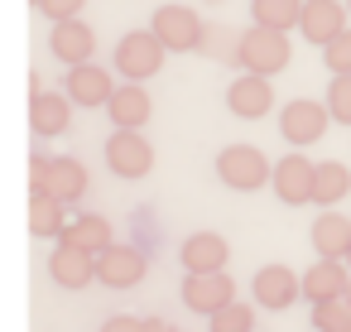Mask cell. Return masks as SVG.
<instances>
[{"label":"cell","mask_w":351,"mask_h":332,"mask_svg":"<svg viewBox=\"0 0 351 332\" xmlns=\"http://www.w3.org/2000/svg\"><path fill=\"white\" fill-rule=\"evenodd\" d=\"M250 327H255V313H250V303H241V298L212 318V332H250Z\"/></svg>","instance_id":"83f0119b"},{"label":"cell","mask_w":351,"mask_h":332,"mask_svg":"<svg viewBox=\"0 0 351 332\" xmlns=\"http://www.w3.org/2000/svg\"><path fill=\"white\" fill-rule=\"evenodd\" d=\"M29 193H49L53 202H77L82 193H87V169L77 164V159H68V154H53L49 159V174L39 178V188H29Z\"/></svg>","instance_id":"2e32d148"},{"label":"cell","mask_w":351,"mask_h":332,"mask_svg":"<svg viewBox=\"0 0 351 332\" xmlns=\"http://www.w3.org/2000/svg\"><path fill=\"white\" fill-rule=\"evenodd\" d=\"M313 327L317 332H351V298H327V303H313Z\"/></svg>","instance_id":"484cf974"},{"label":"cell","mask_w":351,"mask_h":332,"mask_svg":"<svg viewBox=\"0 0 351 332\" xmlns=\"http://www.w3.org/2000/svg\"><path fill=\"white\" fill-rule=\"evenodd\" d=\"M49 54H53L58 63H68V68L92 63V54H97V34H92V25H82V20L53 25V29H49Z\"/></svg>","instance_id":"9a60e30c"},{"label":"cell","mask_w":351,"mask_h":332,"mask_svg":"<svg viewBox=\"0 0 351 332\" xmlns=\"http://www.w3.org/2000/svg\"><path fill=\"white\" fill-rule=\"evenodd\" d=\"M289 58H293V49H289V39H284L279 29H265V25L241 29L236 63H241L245 73H255V78H274V73L289 68Z\"/></svg>","instance_id":"6da1fadb"},{"label":"cell","mask_w":351,"mask_h":332,"mask_svg":"<svg viewBox=\"0 0 351 332\" xmlns=\"http://www.w3.org/2000/svg\"><path fill=\"white\" fill-rule=\"evenodd\" d=\"M178 255H183V270H188V274H226L231 246H226V236H217V231H193Z\"/></svg>","instance_id":"7c38bea8"},{"label":"cell","mask_w":351,"mask_h":332,"mask_svg":"<svg viewBox=\"0 0 351 332\" xmlns=\"http://www.w3.org/2000/svg\"><path fill=\"white\" fill-rule=\"evenodd\" d=\"M217 178L236 193H255L265 183H274V164L255 150V145H226L217 154Z\"/></svg>","instance_id":"7a4b0ae2"},{"label":"cell","mask_w":351,"mask_h":332,"mask_svg":"<svg viewBox=\"0 0 351 332\" xmlns=\"http://www.w3.org/2000/svg\"><path fill=\"white\" fill-rule=\"evenodd\" d=\"M269 106H274V87H269V78H255V73L231 78V87H226V111H231V116H241V121H260V116H269Z\"/></svg>","instance_id":"9c48e42d"},{"label":"cell","mask_w":351,"mask_h":332,"mask_svg":"<svg viewBox=\"0 0 351 332\" xmlns=\"http://www.w3.org/2000/svg\"><path fill=\"white\" fill-rule=\"evenodd\" d=\"M68 121H73L68 92H34L29 97V126H34V135H63Z\"/></svg>","instance_id":"d6986e66"},{"label":"cell","mask_w":351,"mask_h":332,"mask_svg":"<svg viewBox=\"0 0 351 332\" xmlns=\"http://www.w3.org/2000/svg\"><path fill=\"white\" fill-rule=\"evenodd\" d=\"M29 231H34V236H58V241H63V231H68V207L53 202L49 193H29Z\"/></svg>","instance_id":"cb8c5ba5"},{"label":"cell","mask_w":351,"mask_h":332,"mask_svg":"<svg viewBox=\"0 0 351 332\" xmlns=\"http://www.w3.org/2000/svg\"><path fill=\"white\" fill-rule=\"evenodd\" d=\"M313 174H317V164H308V154H284L279 164H274V198L279 202H289V207H303V202H313Z\"/></svg>","instance_id":"30bf717a"},{"label":"cell","mask_w":351,"mask_h":332,"mask_svg":"<svg viewBox=\"0 0 351 332\" xmlns=\"http://www.w3.org/2000/svg\"><path fill=\"white\" fill-rule=\"evenodd\" d=\"M250 289H255V303H260V308L284 313V308L303 294V274H293L289 265H265V270H255Z\"/></svg>","instance_id":"ba28073f"},{"label":"cell","mask_w":351,"mask_h":332,"mask_svg":"<svg viewBox=\"0 0 351 332\" xmlns=\"http://www.w3.org/2000/svg\"><path fill=\"white\" fill-rule=\"evenodd\" d=\"M63 241H73V246L92 250V255H106V250L116 246V231H111V222H106L101 212H82L77 222H68Z\"/></svg>","instance_id":"7402d4cb"},{"label":"cell","mask_w":351,"mask_h":332,"mask_svg":"<svg viewBox=\"0 0 351 332\" xmlns=\"http://www.w3.org/2000/svg\"><path fill=\"white\" fill-rule=\"evenodd\" d=\"M346 5H351V0H346Z\"/></svg>","instance_id":"e575fe53"},{"label":"cell","mask_w":351,"mask_h":332,"mask_svg":"<svg viewBox=\"0 0 351 332\" xmlns=\"http://www.w3.org/2000/svg\"><path fill=\"white\" fill-rule=\"evenodd\" d=\"M82 5L87 0H39V10L53 20V25H68V20H82Z\"/></svg>","instance_id":"4dcf8cb0"},{"label":"cell","mask_w":351,"mask_h":332,"mask_svg":"<svg viewBox=\"0 0 351 332\" xmlns=\"http://www.w3.org/2000/svg\"><path fill=\"white\" fill-rule=\"evenodd\" d=\"M346 298H351V294H346Z\"/></svg>","instance_id":"d590c367"},{"label":"cell","mask_w":351,"mask_h":332,"mask_svg":"<svg viewBox=\"0 0 351 332\" xmlns=\"http://www.w3.org/2000/svg\"><path fill=\"white\" fill-rule=\"evenodd\" d=\"M145 270H149V260H145L140 246L116 241L106 255H97V284H106V289H135L145 279Z\"/></svg>","instance_id":"52a82bcc"},{"label":"cell","mask_w":351,"mask_h":332,"mask_svg":"<svg viewBox=\"0 0 351 332\" xmlns=\"http://www.w3.org/2000/svg\"><path fill=\"white\" fill-rule=\"evenodd\" d=\"M303 5H308V0H250V15H255V25L284 34V29L303 25Z\"/></svg>","instance_id":"d4e9b609"},{"label":"cell","mask_w":351,"mask_h":332,"mask_svg":"<svg viewBox=\"0 0 351 332\" xmlns=\"http://www.w3.org/2000/svg\"><path fill=\"white\" fill-rule=\"evenodd\" d=\"M149 332H178L173 322H164V318H149Z\"/></svg>","instance_id":"d6a6232c"},{"label":"cell","mask_w":351,"mask_h":332,"mask_svg":"<svg viewBox=\"0 0 351 332\" xmlns=\"http://www.w3.org/2000/svg\"><path fill=\"white\" fill-rule=\"evenodd\" d=\"M303 294H308V303H327V298L351 294V284H346V260H317V265H308V270H303Z\"/></svg>","instance_id":"ffe728a7"},{"label":"cell","mask_w":351,"mask_h":332,"mask_svg":"<svg viewBox=\"0 0 351 332\" xmlns=\"http://www.w3.org/2000/svg\"><path fill=\"white\" fill-rule=\"evenodd\" d=\"M106 169L116 178H145L154 169V145L145 130H116L106 140Z\"/></svg>","instance_id":"8992f818"},{"label":"cell","mask_w":351,"mask_h":332,"mask_svg":"<svg viewBox=\"0 0 351 332\" xmlns=\"http://www.w3.org/2000/svg\"><path fill=\"white\" fill-rule=\"evenodd\" d=\"M327 111H332V121L351 126V78H332V87H327Z\"/></svg>","instance_id":"f546056e"},{"label":"cell","mask_w":351,"mask_h":332,"mask_svg":"<svg viewBox=\"0 0 351 332\" xmlns=\"http://www.w3.org/2000/svg\"><path fill=\"white\" fill-rule=\"evenodd\" d=\"M236 49H241V34H231L226 25H207L197 54H207V58H236Z\"/></svg>","instance_id":"4316f807"},{"label":"cell","mask_w":351,"mask_h":332,"mask_svg":"<svg viewBox=\"0 0 351 332\" xmlns=\"http://www.w3.org/2000/svg\"><path fill=\"white\" fill-rule=\"evenodd\" d=\"M183 303H188L193 313L217 318L221 308L236 303V284H231L226 274H188V279H183Z\"/></svg>","instance_id":"5bb4252c"},{"label":"cell","mask_w":351,"mask_h":332,"mask_svg":"<svg viewBox=\"0 0 351 332\" xmlns=\"http://www.w3.org/2000/svg\"><path fill=\"white\" fill-rule=\"evenodd\" d=\"M346 270H351V250H346Z\"/></svg>","instance_id":"836d02e7"},{"label":"cell","mask_w":351,"mask_h":332,"mask_svg":"<svg viewBox=\"0 0 351 332\" xmlns=\"http://www.w3.org/2000/svg\"><path fill=\"white\" fill-rule=\"evenodd\" d=\"M346 193H351V174H346V164H337V159L317 164V174H313V202L332 212V202H341Z\"/></svg>","instance_id":"603a6c76"},{"label":"cell","mask_w":351,"mask_h":332,"mask_svg":"<svg viewBox=\"0 0 351 332\" xmlns=\"http://www.w3.org/2000/svg\"><path fill=\"white\" fill-rule=\"evenodd\" d=\"M106 111H111V126H116V130H145L149 116H154V97H149L140 82H121Z\"/></svg>","instance_id":"e0dca14e"},{"label":"cell","mask_w":351,"mask_h":332,"mask_svg":"<svg viewBox=\"0 0 351 332\" xmlns=\"http://www.w3.org/2000/svg\"><path fill=\"white\" fill-rule=\"evenodd\" d=\"M154 39L169 49V54H188V49H202V34H207V25L188 10V5H159L154 10Z\"/></svg>","instance_id":"277c9868"},{"label":"cell","mask_w":351,"mask_h":332,"mask_svg":"<svg viewBox=\"0 0 351 332\" xmlns=\"http://www.w3.org/2000/svg\"><path fill=\"white\" fill-rule=\"evenodd\" d=\"M327 121H332L327 102L293 97V102H284V106H279V135H284L289 145H317V140H322V130H327Z\"/></svg>","instance_id":"5b68a950"},{"label":"cell","mask_w":351,"mask_h":332,"mask_svg":"<svg viewBox=\"0 0 351 332\" xmlns=\"http://www.w3.org/2000/svg\"><path fill=\"white\" fill-rule=\"evenodd\" d=\"M63 92H68V102H77V106H87V111H92V106H111L116 82H111V73H106V68L82 63V68H68Z\"/></svg>","instance_id":"8fae6325"},{"label":"cell","mask_w":351,"mask_h":332,"mask_svg":"<svg viewBox=\"0 0 351 332\" xmlns=\"http://www.w3.org/2000/svg\"><path fill=\"white\" fill-rule=\"evenodd\" d=\"M49 274H53V284H63V289H87V284L97 279V255L82 250V246H73V241H58L53 255H49Z\"/></svg>","instance_id":"4fadbf2b"},{"label":"cell","mask_w":351,"mask_h":332,"mask_svg":"<svg viewBox=\"0 0 351 332\" xmlns=\"http://www.w3.org/2000/svg\"><path fill=\"white\" fill-rule=\"evenodd\" d=\"M313 246H317V260H346V250H351V222L341 212H317Z\"/></svg>","instance_id":"44dd1931"},{"label":"cell","mask_w":351,"mask_h":332,"mask_svg":"<svg viewBox=\"0 0 351 332\" xmlns=\"http://www.w3.org/2000/svg\"><path fill=\"white\" fill-rule=\"evenodd\" d=\"M303 39L308 44H317V49H327L332 39H341L346 34V10L337 5V0H308L303 5Z\"/></svg>","instance_id":"ac0fdd59"},{"label":"cell","mask_w":351,"mask_h":332,"mask_svg":"<svg viewBox=\"0 0 351 332\" xmlns=\"http://www.w3.org/2000/svg\"><path fill=\"white\" fill-rule=\"evenodd\" d=\"M164 58H169V49L154 39V29H130V34H121V44H116V73H121L125 82L154 78V73L164 68Z\"/></svg>","instance_id":"3957f363"},{"label":"cell","mask_w":351,"mask_h":332,"mask_svg":"<svg viewBox=\"0 0 351 332\" xmlns=\"http://www.w3.org/2000/svg\"><path fill=\"white\" fill-rule=\"evenodd\" d=\"M101 332H149V322L145 318H130V313H116V318L101 322Z\"/></svg>","instance_id":"1f68e13d"},{"label":"cell","mask_w":351,"mask_h":332,"mask_svg":"<svg viewBox=\"0 0 351 332\" xmlns=\"http://www.w3.org/2000/svg\"><path fill=\"white\" fill-rule=\"evenodd\" d=\"M322 63L332 68V78H351V29L322 49Z\"/></svg>","instance_id":"f1b7e54d"}]
</instances>
